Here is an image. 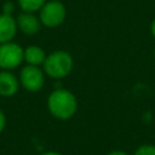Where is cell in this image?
I'll return each mask as SVG.
<instances>
[{"mask_svg": "<svg viewBox=\"0 0 155 155\" xmlns=\"http://www.w3.org/2000/svg\"><path fill=\"white\" fill-rule=\"evenodd\" d=\"M21 10L23 12H33L40 11V8L45 5L47 0H17Z\"/></svg>", "mask_w": 155, "mask_h": 155, "instance_id": "obj_10", "label": "cell"}, {"mask_svg": "<svg viewBox=\"0 0 155 155\" xmlns=\"http://www.w3.org/2000/svg\"><path fill=\"white\" fill-rule=\"evenodd\" d=\"M1 10H2V13H6V15H12V13H13V11H15V4H13L12 1L7 0V1H5V2L2 4Z\"/></svg>", "mask_w": 155, "mask_h": 155, "instance_id": "obj_12", "label": "cell"}, {"mask_svg": "<svg viewBox=\"0 0 155 155\" xmlns=\"http://www.w3.org/2000/svg\"><path fill=\"white\" fill-rule=\"evenodd\" d=\"M50 114L58 120H69L78 110V99L73 92L65 88L53 90L47 98Z\"/></svg>", "mask_w": 155, "mask_h": 155, "instance_id": "obj_1", "label": "cell"}, {"mask_svg": "<svg viewBox=\"0 0 155 155\" xmlns=\"http://www.w3.org/2000/svg\"><path fill=\"white\" fill-rule=\"evenodd\" d=\"M67 17V8L59 0H47L39 11V19L47 28L61 25Z\"/></svg>", "mask_w": 155, "mask_h": 155, "instance_id": "obj_3", "label": "cell"}, {"mask_svg": "<svg viewBox=\"0 0 155 155\" xmlns=\"http://www.w3.org/2000/svg\"><path fill=\"white\" fill-rule=\"evenodd\" d=\"M107 155H128L126 151H124V150H111L110 153H108Z\"/></svg>", "mask_w": 155, "mask_h": 155, "instance_id": "obj_14", "label": "cell"}, {"mask_svg": "<svg viewBox=\"0 0 155 155\" xmlns=\"http://www.w3.org/2000/svg\"><path fill=\"white\" fill-rule=\"evenodd\" d=\"M40 155H62V154H61V153H58V151L48 150V151H45V153H42V154H40Z\"/></svg>", "mask_w": 155, "mask_h": 155, "instance_id": "obj_16", "label": "cell"}, {"mask_svg": "<svg viewBox=\"0 0 155 155\" xmlns=\"http://www.w3.org/2000/svg\"><path fill=\"white\" fill-rule=\"evenodd\" d=\"M18 31L16 18L12 15L0 13V44L13 41Z\"/></svg>", "mask_w": 155, "mask_h": 155, "instance_id": "obj_8", "label": "cell"}, {"mask_svg": "<svg viewBox=\"0 0 155 155\" xmlns=\"http://www.w3.org/2000/svg\"><path fill=\"white\" fill-rule=\"evenodd\" d=\"M73 65L74 61L71 54L67 51L58 50L46 56V59L42 64V70L47 76L59 80L70 74Z\"/></svg>", "mask_w": 155, "mask_h": 155, "instance_id": "obj_2", "label": "cell"}, {"mask_svg": "<svg viewBox=\"0 0 155 155\" xmlns=\"http://www.w3.org/2000/svg\"><path fill=\"white\" fill-rule=\"evenodd\" d=\"M46 56L45 51L38 45H29L24 48V62L29 65H42Z\"/></svg>", "mask_w": 155, "mask_h": 155, "instance_id": "obj_9", "label": "cell"}, {"mask_svg": "<svg viewBox=\"0 0 155 155\" xmlns=\"http://www.w3.org/2000/svg\"><path fill=\"white\" fill-rule=\"evenodd\" d=\"M133 155H155V145L143 144L134 150Z\"/></svg>", "mask_w": 155, "mask_h": 155, "instance_id": "obj_11", "label": "cell"}, {"mask_svg": "<svg viewBox=\"0 0 155 155\" xmlns=\"http://www.w3.org/2000/svg\"><path fill=\"white\" fill-rule=\"evenodd\" d=\"M150 31H151V35L155 38V18L150 23Z\"/></svg>", "mask_w": 155, "mask_h": 155, "instance_id": "obj_15", "label": "cell"}, {"mask_svg": "<svg viewBox=\"0 0 155 155\" xmlns=\"http://www.w3.org/2000/svg\"><path fill=\"white\" fill-rule=\"evenodd\" d=\"M17 28L25 35H35L41 29V22L33 12H23L16 17Z\"/></svg>", "mask_w": 155, "mask_h": 155, "instance_id": "obj_6", "label": "cell"}, {"mask_svg": "<svg viewBox=\"0 0 155 155\" xmlns=\"http://www.w3.org/2000/svg\"><path fill=\"white\" fill-rule=\"evenodd\" d=\"M24 62V48L15 42L8 41L0 44V69L13 70Z\"/></svg>", "mask_w": 155, "mask_h": 155, "instance_id": "obj_4", "label": "cell"}, {"mask_svg": "<svg viewBox=\"0 0 155 155\" xmlns=\"http://www.w3.org/2000/svg\"><path fill=\"white\" fill-rule=\"evenodd\" d=\"M19 79L11 70H0V96L12 97L19 90Z\"/></svg>", "mask_w": 155, "mask_h": 155, "instance_id": "obj_7", "label": "cell"}, {"mask_svg": "<svg viewBox=\"0 0 155 155\" xmlns=\"http://www.w3.org/2000/svg\"><path fill=\"white\" fill-rule=\"evenodd\" d=\"M5 126H6V116L5 113L0 109V133L5 130Z\"/></svg>", "mask_w": 155, "mask_h": 155, "instance_id": "obj_13", "label": "cell"}, {"mask_svg": "<svg viewBox=\"0 0 155 155\" xmlns=\"http://www.w3.org/2000/svg\"><path fill=\"white\" fill-rule=\"evenodd\" d=\"M19 84L29 92H38L45 85V73L40 67L24 65L19 71Z\"/></svg>", "mask_w": 155, "mask_h": 155, "instance_id": "obj_5", "label": "cell"}]
</instances>
